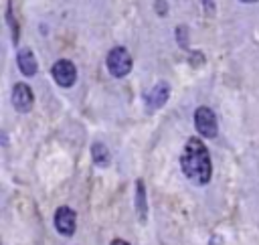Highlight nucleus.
I'll use <instances>...</instances> for the list:
<instances>
[{
    "label": "nucleus",
    "instance_id": "f257e3e1",
    "mask_svg": "<svg viewBox=\"0 0 259 245\" xmlns=\"http://www.w3.org/2000/svg\"><path fill=\"white\" fill-rule=\"evenodd\" d=\"M180 168L186 174V178L198 186L206 184L212 176V164H210V154L202 140L190 138L180 154Z\"/></svg>",
    "mask_w": 259,
    "mask_h": 245
},
{
    "label": "nucleus",
    "instance_id": "f03ea898",
    "mask_svg": "<svg viewBox=\"0 0 259 245\" xmlns=\"http://www.w3.org/2000/svg\"><path fill=\"white\" fill-rule=\"evenodd\" d=\"M107 69L113 77H125L132 71V57L125 47H113L107 53Z\"/></svg>",
    "mask_w": 259,
    "mask_h": 245
},
{
    "label": "nucleus",
    "instance_id": "7ed1b4c3",
    "mask_svg": "<svg viewBox=\"0 0 259 245\" xmlns=\"http://www.w3.org/2000/svg\"><path fill=\"white\" fill-rule=\"evenodd\" d=\"M194 126L198 130V134L202 138H214L219 132V124H217V115L210 107H198L194 111Z\"/></svg>",
    "mask_w": 259,
    "mask_h": 245
},
{
    "label": "nucleus",
    "instance_id": "20e7f679",
    "mask_svg": "<svg viewBox=\"0 0 259 245\" xmlns=\"http://www.w3.org/2000/svg\"><path fill=\"white\" fill-rule=\"evenodd\" d=\"M51 73H53V79L57 81V85H61V87H71L77 79V69L69 59H59L53 65Z\"/></svg>",
    "mask_w": 259,
    "mask_h": 245
},
{
    "label": "nucleus",
    "instance_id": "39448f33",
    "mask_svg": "<svg viewBox=\"0 0 259 245\" xmlns=\"http://www.w3.org/2000/svg\"><path fill=\"white\" fill-rule=\"evenodd\" d=\"M55 229L61 235L71 237L75 233V211L69 207H59L55 213Z\"/></svg>",
    "mask_w": 259,
    "mask_h": 245
},
{
    "label": "nucleus",
    "instance_id": "423d86ee",
    "mask_svg": "<svg viewBox=\"0 0 259 245\" xmlns=\"http://www.w3.org/2000/svg\"><path fill=\"white\" fill-rule=\"evenodd\" d=\"M32 101H34V95L26 83H16L12 87V105L18 111H22V113L28 111L32 107Z\"/></svg>",
    "mask_w": 259,
    "mask_h": 245
},
{
    "label": "nucleus",
    "instance_id": "0eeeda50",
    "mask_svg": "<svg viewBox=\"0 0 259 245\" xmlns=\"http://www.w3.org/2000/svg\"><path fill=\"white\" fill-rule=\"evenodd\" d=\"M16 61H18V69L22 71V75L30 77L36 73V59L30 49H20L16 55Z\"/></svg>",
    "mask_w": 259,
    "mask_h": 245
},
{
    "label": "nucleus",
    "instance_id": "6e6552de",
    "mask_svg": "<svg viewBox=\"0 0 259 245\" xmlns=\"http://www.w3.org/2000/svg\"><path fill=\"white\" fill-rule=\"evenodd\" d=\"M168 95H170V87L166 85V83H158L150 93H148V105L152 107V109H158V107H162L164 103H166V99H168Z\"/></svg>",
    "mask_w": 259,
    "mask_h": 245
},
{
    "label": "nucleus",
    "instance_id": "1a4fd4ad",
    "mask_svg": "<svg viewBox=\"0 0 259 245\" xmlns=\"http://www.w3.org/2000/svg\"><path fill=\"white\" fill-rule=\"evenodd\" d=\"M138 192H136V207H138V215L140 221H146V192H144V182L138 180Z\"/></svg>",
    "mask_w": 259,
    "mask_h": 245
},
{
    "label": "nucleus",
    "instance_id": "9d476101",
    "mask_svg": "<svg viewBox=\"0 0 259 245\" xmlns=\"http://www.w3.org/2000/svg\"><path fill=\"white\" fill-rule=\"evenodd\" d=\"M91 152H93V160H95L97 164H101V166L107 164V160H109V152H107V148H105L101 142H95L93 148H91Z\"/></svg>",
    "mask_w": 259,
    "mask_h": 245
},
{
    "label": "nucleus",
    "instance_id": "9b49d317",
    "mask_svg": "<svg viewBox=\"0 0 259 245\" xmlns=\"http://www.w3.org/2000/svg\"><path fill=\"white\" fill-rule=\"evenodd\" d=\"M156 10H158V12H166V4H164V0H156Z\"/></svg>",
    "mask_w": 259,
    "mask_h": 245
},
{
    "label": "nucleus",
    "instance_id": "f8f14e48",
    "mask_svg": "<svg viewBox=\"0 0 259 245\" xmlns=\"http://www.w3.org/2000/svg\"><path fill=\"white\" fill-rule=\"evenodd\" d=\"M204 8L206 12H212V0H204Z\"/></svg>",
    "mask_w": 259,
    "mask_h": 245
},
{
    "label": "nucleus",
    "instance_id": "ddd939ff",
    "mask_svg": "<svg viewBox=\"0 0 259 245\" xmlns=\"http://www.w3.org/2000/svg\"><path fill=\"white\" fill-rule=\"evenodd\" d=\"M111 245H130L127 241H123V239H113L111 241Z\"/></svg>",
    "mask_w": 259,
    "mask_h": 245
},
{
    "label": "nucleus",
    "instance_id": "4468645a",
    "mask_svg": "<svg viewBox=\"0 0 259 245\" xmlns=\"http://www.w3.org/2000/svg\"><path fill=\"white\" fill-rule=\"evenodd\" d=\"M241 2H247V4H251V2H257V0H241Z\"/></svg>",
    "mask_w": 259,
    "mask_h": 245
}]
</instances>
